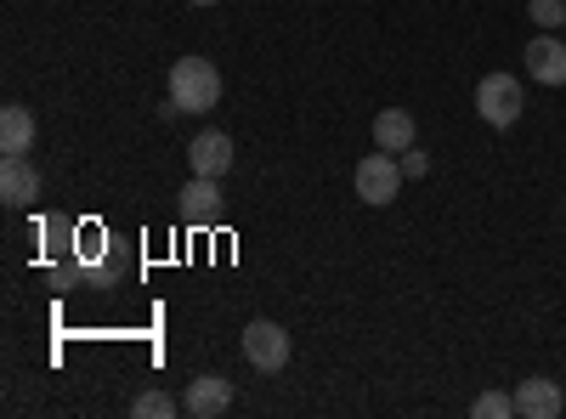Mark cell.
<instances>
[{
	"instance_id": "cell-1",
	"label": "cell",
	"mask_w": 566,
	"mask_h": 419,
	"mask_svg": "<svg viewBox=\"0 0 566 419\" xmlns=\"http://www.w3.org/2000/svg\"><path fill=\"white\" fill-rule=\"evenodd\" d=\"M221 103V69L210 57L170 63V108L176 114H210Z\"/></svg>"
},
{
	"instance_id": "cell-2",
	"label": "cell",
	"mask_w": 566,
	"mask_h": 419,
	"mask_svg": "<svg viewBox=\"0 0 566 419\" xmlns=\"http://www.w3.org/2000/svg\"><path fill=\"white\" fill-rule=\"evenodd\" d=\"M352 181H357V199H363V205H397V193H402L408 176H402V159H391V154L380 148V154L357 159Z\"/></svg>"
},
{
	"instance_id": "cell-3",
	"label": "cell",
	"mask_w": 566,
	"mask_h": 419,
	"mask_svg": "<svg viewBox=\"0 0 566 419\" xmlns=\"http://www.w3.org/2000/svg\"><path fill=\"white\" fill-rule=\"evenodd\" d=\"M522 108H527V97H522V80H515V74H488L476 85V114L493 130H510L515 119H522Z\"/></svg>"
},
{
	"instance_id": "cell-4",
	"label": "cell",
	"mask_w": 566,
	"mask_h": 419,
	"mask_svg": "<svg viewBox=\"0 0 566 419\" xmlns=\"http://www.w3.org/2000/svg\"><path fill=\"white\" fill-rule=\"evenodd\" d=\"M244 363L261 368V375H277V368L290 363V335H283L272 317H255L244 329Z\"/></svg>"
},
{
	"instance_id": "cell-5",
	"label": "cell",
	"mask_w": 566,
	"mask_h": 419,
	"mask_svg": "<svg viewBox=\"0 0 566 419\" xmlns=\"http://www.w3.org/2000/svg\"><path fill=\"white\" fill-rule=\"evenodd\" d=\"M0 199H7L12 210H29V205L40 199V170H34L23 154L0 159Z\"/></svg>"
},
{
	"instance_id": "cell-6",
	"label": "cell",
	"mask_w": 566,
	"mask_h": 419,
	"mask_svg": "<svg viewBox=\"0 0 566 419\" xmlns=\"http://www.w3.org/2000/svg\"><path fill=\"white\" fill-rule=\"evenodd\" d=\"M176 199H181V221L187 227H210L221 216V176H193Z\"/></svg>"
},
{
	"instance_id": "cell-7",
	"label": "cell",
	"mask_w": 566,
	"mask_h": 419,
	"mask_svg": "<svg viewBox=\"0 0 566 419\" xmlns=\"http://www.w3.org/2000/svg\"><path fill=\"white\" fill-rule=\"evenodd\" d=\"M187 165H193V176H227L232 170V136L227 130H199L193 148H187Z\"/></svg>"
},
{
	"instance_id": "cell-8",
	"label": "cell",
	"mask_w": 566,
	"mask_h": 419,
	"mask_svg": "<svg viewBox=\"0 0 566 419\" xmlns=\"http://www.w3.org/2000/svg\"><path fill=\"white\" fill-rule=\"evenodd\" d=\"M181 408L193 413V419H216V413H227V408H232V380H227V375H199L193 386H187Z\"/></svg>"
},
{
	"instance_id": "cell-9",
	"label": "cell",
	"mask_w": 566,
	"mask_h": 419,
	"mask_svg": "<svg viewBox=\"0 0 566 419\" xmlns=\"http://www.w3.org/2000/svg\"><path fill=\"white\" fill-rule=\"evenodd\" d=\"M527 74H533L538 85H566V40L538 34V40L527 45Z\"/></svg>"
},
{
	"instance_id": "cell-10",
	"label": "cell",
	"mask_w": 566,
	"mask_h": 419,
	"mask_svg": "<svg viewBox=\"0 0 566 419\" xmlns=\"http://www.w3.org/2000/svg\"><path fill=\"white\" fill-rule=\"evenodd\" d=\"M566 408V397H560V386L555 380H522L515 386V413H527V419H555Z\"/></svg>"
},
{
	"instance_id": "cell-11",
	"label": "cell",
	"mask_w": 566,
	"mask_h": 419,
	"mask_svg": "<svg viewBox=\"0 0 566 419\" xmlns=\"http://www.w3.org/2000/svg\"><path fill=\"white\" fill-rule=\"evenodd\" d=\"M374 148L408 154L413 148V114L408 108H380V114H374Z\"/></svg>"
},
{
	"instance_id": "cell-12",
	"label": "cell",
	"mask_w": 566,
	"mask_h": 419,
	"mask_svg": "<svg viewBox=\"0 0 566 419\" xmlns=\"http://www.w3.org/2000/svg\"><path fill=\"white\" fill-rule=\"evenodd\" d=\"M34 148V114L23 103L0 108V154H29Z\"/></svg>"
},
{
	"instance_id": "cell-13",
	"label": "cell",
	"mask_w": 566,
	"mask_h": 419,
	"mask_svg": "<svg viewBox=\"0 0 566 419\" xmlns=\"http://www.w3.org/2000/svg\"><path fill=\"white\" fill-rule=\"evenodd\" d=\"M130 413H136V419H170V413H181V402H176L170 391H142V397L130 402Z\"/></svg>"
},
{
	"instance_id": "cell-14",
	"label": "cell",
	"mask_w": 566,
	"mask_h": 419,
	"mask_svg": "<svg viewBox=\"0 0 566 419\" xmlns=\"http://www.w3.org/2000/svg\"><path fill=\"white\" fill-rule=\"evenodd\" d=\"M470 413H476V419H510V413H515V397H504V391H482Z\"/></svg>"
},
{
	"instance_id": "cell-15",
	"label": "cell",
	"mask_w": 566,
	"mask_h": 419,
	"mask_svg": "<svg viewBox=\"0 0 566 419\" xmlns=\"http://www.w3.org/2000/svg\"><path fill=\"white\" fill-rule=\"evenodd\" d=\"M527 18H533L538 29H560V23H566V0H533Z\"/></svg>"
},
{
	"instance_id": "cell-16",
	"label": "cell",
	"mask_w": 566,
	"mask_h": 419,
	"mask_svg": "<svg viewBox=\"0 0 566 419\" xmlns=\"http://www.w3.org/2000/svg\"><path fill=\"white\" fill-rule=\"evenodd\" d=\"M424 170H431V159H424L419 148H408V154H402V176H408V181H419Z\"/></svg>"
},
{
	"instance_id": "cell-17",
	"label": "cell",
	"mask_w": 566,
	"mask_h": 419,
	"mask_svg": "<svg viewBox=\"0 0 566 419\" xmlns=\"http://www.w3.org/2000/svg\"><path fill=\"white\" fill-rule=\"evenodd\" d=\"M193 7H216V0H193Z\"/></svg>"
}]
</instances>
